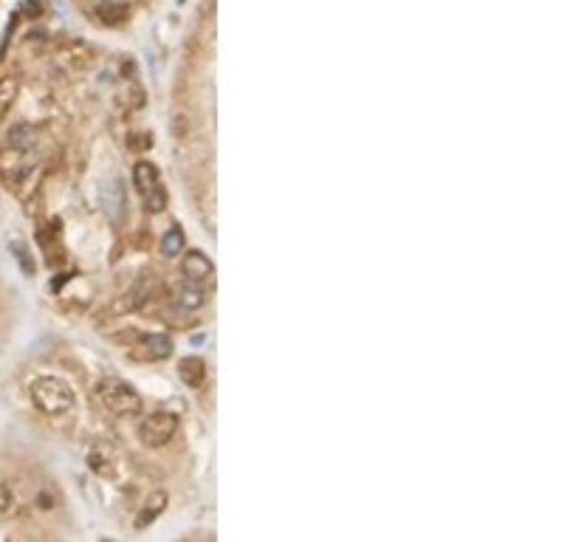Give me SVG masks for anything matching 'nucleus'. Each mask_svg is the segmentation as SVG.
<instances>
[{
	"instance_id": "4468645a",
	"label": "nucleus",
	"mask_w": 579,
	"mask_h": 542,
	"mask_svg": "<svg viewBox=\"0 0 579 542\" xmlns=\"http://www.w3.org/2000/svg\"><path fill=\"white\" fill-rule=\"evenodd\" d=\"M99 17H102L105 23H110V26H116V23L125 20V9H121V6H113V3H102V6H99Z\"/></svg>"
},
{
	"instance_id": "f257e3e1",
	"label": "nucleus",
	"mask_w": 579,
	"mask_h": 542,
	"mask_svg": "<svg viewBox=\"0 0 579 542\" xmlns=\"http://www.w3.org/2000/svg\"><path fill=\"white\" fill-rule=\"evenodd\" d=\"M28 396H31L34 407L46 415H62L74 407V390L62 379H54V376L34 379L28 387Z\"/></svg>"
},
{
	"instance_id": "f03ea898",
	"label": "nucleus",
	"mask_w": 579,
	"mask_h": 542,
	"mask_svg": "<svg viewBox=\"0 0 579 542\" xmlns=\"http://www.w3.org/2000/svg\"><path fill=\"white\" fill-rule=\"evenodd\" d=\"M96 398L113 415H133L142 409V396L121 379H102L96 384Z\"/></svg>"
},
{
	"instance_id": "1a4fd4ad",
	"label": "nucleus",
	"mask_w": 579,
	"mask_h": 542,
	"mask_svg": "<svg viewBox=\"0 0 579 542\" xmlns=\"http://www.w3.org/2000/svg\"><path fill=\"white\" fill-rule=\"evenodd\" d=\"M203 288L195 282V280H190L184 288H181V294H178V305L184 308V311H195V308H201L203 305Z\"/></svg>"
},
{
	"instance_id": "6e6552de",
	"label": "nucleus",
	"mask_w": 579,
	"mask_h": 542,
	"mask_svg": "<svg viewBox=\"0 0 579 542\" xmlns=\"http://www.w3.org/2000/svg\"><path fill=\"white\" fill-rule=\"evenodd\" d=\"M164 509H167V494H164V491H156V494L147 500V506L142 509V514H139V520H136V528H147Z\"/></svg>"
},
{
	"instance_id": "2eb2a0df",
	"label": "nucleus",
	"mask_w": 579,
	"mask_h": 542,
	"mask_svg": "<svg viewBox=\"0 0 579 542\" xmlns=\"http://www.w3.org/2000/svg\"><path fill=\"white\" fill-rule=\"evenodd\" d=\"M12 509V489L0 483V514H6Z\"/></svg>"
},
{
	"instance_id": "0eeeda50",
	"label": "nucleus",
	"mask_w": 579,
	"mask_h": 542,
	"mask_svg": "<svg viewBox=\"0 0 579 542\" xmlns=\"http://www.w3.org/2000/svg\"><path fill=\"white\" fill-rule=\"evenodd\" d=\"M178 376L187 387H201L203 379H206V367L198 356H187V359L178 362Z\"/></svg>"
},
{
	"instance_id": "7ed1b4c3",
	"label": "nucleus",
	"mask_w": 579,
	"mask_h": 542,
	"mask_svg": "<svg viewBox=\"0 0 579 542\" xmlns=\"http://www.w3.org/2000/svg\"><path fill=\"white\" fill-rule=\"evenodd\" d=\"M133 184L144 201V206L150 212H164V206H167V189L161 184V176L156 170V164L150 161H139L133 167Z\"/></svg>"
},
{
	"instance_id": "423d86ee",
	"label": "nucleus",
	"mask_w": 579,
	"mask_h": 542,
	"mask_svg": "<svg viewBox=\"0 0 579 542\" xmlns=\"http://www.w3.org/2000/svg\"><path fill=\"white\" fill-rule=\"evenodd\" d=\"M181 271L187 274V280H195V282H201V280H206L212 271H215V266H212V260L206 257L201 248H192V252H187L184 255V260H181Z\"/></svg>"
},
{
	"instance_id": "f8f14e48",
	"label": "nucleus",
	"mask_w": 579,
	"mask_h": 542,
	"mask_svg": "<svg viewBox=\"0 0 579 542\" xmlns=\"http://www.w3.org/2000/svg\"><path fill=\"white\" fill-rule=\"evenodd\" d=\"M181 248H184V232H181V226H173L161 237V252L167 257H176V255H181Z\"/></svg>"
},
{
	"instance_id": "9d476101",
	"label": "nucleus",
	"mask_w": 579,
	"mask_h": 542,
	"mask_svg": "<svg viewBox=\"0 0 579 542\" xmlns=\"http://www.w3.org/2000/svg\"><path fill=\"white\" fill-rule=\"evenodd\" d=\"M144 345H147V350H150V359H170V356H173V339L164 337V333L147 337Z\"/></svg>"
},
{
	"instance_id": "ddd939ff",
	"label": "nucleus",
	"mask_w": 579,
	"mask_h": 542,
	"mask_svg": "<svg viewBox=\"0 0 579 542\" xmlns=\"http://www.w3.org/2000/svg\"><path fill=\"white\" fill-rule=\"evenodd\" d=\"M12 255L20 260V269H23V274H34V260H31V255H28V248L23 246V243H15L12 246Z\"/></svg>"
},
{
	"instance_id": "39448f33",
	"label": "nucleus",
	"mask_w": 579,
	"mask_h": 542,
	"mask_svg": "<svg viewBox=\"0 0 579 542\" xmlns=\"http://www.w3.org/2000/svg\"><path fill=\"white\" fill-rule=\"evenodd\" d=\"M178 430V418L173 412H150L147 418L142 421L139 427V438L144 446H164V443H170L173 435Z\"/></svg>"
},
{
	"instance_id": "9b49d317",
	"label": "nucleus",
	"mask_w": 579,
	"mask_h": 542,
	"mask_svg": "<svg viewBox=\"0 0 579 542\" xmlns=\"http://www.w3.org/2000/svg\"><path fill=\"white\" fill-rule=\"evenodd\" d=\"M6 144H12V147H23V150H34L37 136H34V130L28 128V124H15Z\"/></svg>"
},
{
	"instance_id": "20e7f679",
	"label": "nucleus",
	"mask_w": 579,
	"mask_h": 542,
	"mask_svg": "<svg viewBox=\"0 0 579 542\" xmlns=\"http://www.w3.org/2000/svg\"><path fill=\"white\" fill-rule=\"evenodd\" d=\"M34 150H23V147H12L6 144L0 150V178H3L9 187L20 184L23 178H28V173L34 170Z\"/></svg>"
}]
</instances>
